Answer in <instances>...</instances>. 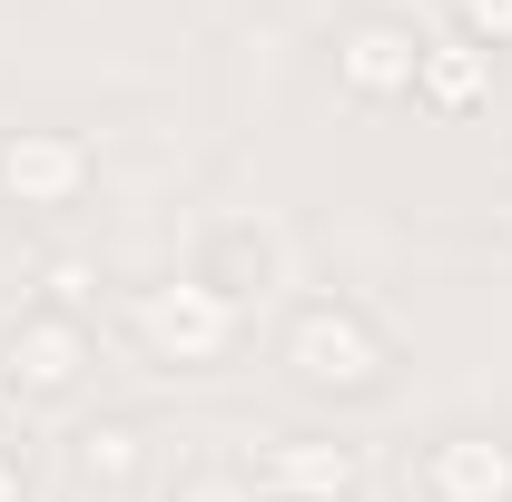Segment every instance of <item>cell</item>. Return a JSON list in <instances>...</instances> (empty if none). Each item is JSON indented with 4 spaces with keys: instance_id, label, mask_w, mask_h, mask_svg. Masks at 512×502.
<instances>
[{
    "instance_id": "obj_1",
    "label": "cell",
    "mask_w": 512,
    "mask_h": 502,
    "mask_svg": "<svg viewBox=\"0 0 512 502\" xmlns=\"http://www.w3.org/2000/svg\"><path fill=\"white\" fill-rule=\"evenodd\" d=\"M286 355H296V375H306V384H375V365H384L375 325H365L355 306H296Z\"/></svg>"
},
{
    "instance_id": "obj_4",
    "label": "cell",
    "mask_w": 512,
    "mask_h": 502,
    "mask_svg": "<svg viewBox=\"0 0 512 502\" xmlns=\"http://www.w3.org/2000/svg\"><path fill=\"white\" fill-rule=\"evenodd\" d=\"M424 502H512V453L483 434H444L424 453Z\"/></svg>"
},
{
    "instance_id": "obj_10",
    "label": "cell",
    "mask_w": 512,
    "mask_h": 502,
    "mask_svg": "<svg viewBox=\"0 0 512 502\" xmlns=\"http://www.w3.org/2000/svg\"><path fill=\"white\" fill-rule=\"evenodd\" d=\"M79 473L128 483V473H138V434H128V424H89V434H79Z\"/></svg>"
},
{
    "instance_id": "obj_3",
    "label": "cell",
    "mask_w": 512,
    "mask_h": 502,
    "mask_svg": "<svg viewBox=\"0 0 512 502\" xmlns=\"http://www.w3.org/2000/svg\"><path fill=\"white\" fill-rule=\"evenodd\" d=\"M79 178H89L79 138H50V128H20V138L0 148V188L20 197V207H60V197H79Z\"/></svg>"
},
{
    "instance_id": "obj_12",
    "label": "cell",
    "mask_w": 512,
    "mask_h": 502,
    "mask_svg": "<svg viewBox=\"0 0 512 502\" xmlns=\"http://www.w3.org/2000/svg\"><path fill=\"white\" fill-rule=\"evenodd\" d=\"M178 502H256V473H188Z\"/></svg>"
},
{
    "instance_id": "obj_11",
    "label": "cell",
    "mask_w": 512,
    "mask_h": 502,
    "mask_svg": "<svg viewBox=\"0 0 512 502\" xmlns=\"http://www.w3.org/2000/svg\"><path fill=\"white\" fill-rule=\"evenodd\" d=\"M453 10H463V40L473 50H503L512 40V0H453Z\"/></svg>"
},
{
    "instance_id": "obj_6",
    "label": "cell",
    "mask_w": 512,
    "mask_h": 502,
    "mask_svg": "<svg viewBox=\"0 0 512 502\" xmlns=\"http://www.w3.org/2000/svg\"><path fill=\"white\" fill-rule=\"evenodd\" d=\"M266 483L286 502H335V493H355V453L345 443H316V434H286L266 453Z\"/></svg>"
},
{
    "instance_id": "obj_7",
    "label": "cell",
    "mask_w": 512,
    "mask_h": 502,
    "mask_svg": "<svg viewBox=\"0 0 512 502\" xmlns=\"http://www.w3.org/2000/svg\"><path fill=\"white\" fill-rule=\"evenodd\" d=\"M10 375L30 384V394L69 384V375H79V325H69V315H30V325L10 335Z\"/></svg>"
},
{
    "instance_id": "obj_14",
    "label": "cell",
    "mask_w": 512,
    "mask_h": 502,
    "mask_svg": "<svg viewBox=\"0 0 512 502\" xmlns=\"http://www.w3.org/2000/svg\"><path fill=\"white\" fill-rule=\"evenodd\" d=\"M0 502H20V463L10 453H0Z\"/></svg>"
},
{
    "instance_id": "obj_8",
    "label": "cell",
    "mask_w": 512,
    "mask_h": 502,
    "mask_svg": "<svg viewBox=\"0 0 512 502\" xmlns=\"http://www.w3.org/2000/svg\"><path fill=\"white\" fill-rule=\"evenodd\" d=\"M493 50H473V40H424V69H414V99H434V109H473L483 99V79H493Z\"/></svg>"
},
{
    "instance_id": "obj_9",
    "label": "cell",
    "mask_w": 512,
    "mask_h": 502,
    "mask_svg": "<svg viewBox=\"0 0 512 502\" xmlns=\"http://www.w3.org/2000/svg\"><path fill=\"white\" fill-rule=\"evenodd\" d=\"M266 276H276V247H266L256 227H217V237H207V276H197V286H217L227 306H237L247 286H266Z\"/></svg>"
},
{
    "instance_id": "obj_2",
    "label": "cell",
    "mask_w": 512,
    "mask_h": 502,
    "mask_svg": "<svg viewBox=\"0 0 512 502\" xmlns=\"http://www.w3.org/2000/svg\"><path fill=\"white\" fill-rule=\"evenodd\" d=\"M138 335L158 345V355H227L237 345V306L217 296V286H148L138 296Z\"/></svg>"
},
{
    "instance_id": "obj_5",
    "label": "cell",
    "mask_w": 512,
    "mask_h": 502,
    "mask_svg": "<svg viewBox=\"0 0 512 502\" xmlns=\"http://www.w3.org/2000/svg\"><path fill=\"white\" fill-rule=\"evenodd\" d=\"M335 69H345V89H365V99H404L414 69H424V40H414L404 20H365V30H345Z\"/></svg>"
},
{
    "instance_id": "obj_13",
    "label": "cell",
    "mask_w": 512,
    "mask_h": 502,
    "mask_svg": "<svg viewBox=\"0 0 512 502\" xmlns=\"http://www.w3.org/2000/svg\"><path fill=\"white\" fill-rule=\"evenodd\" d=\"M50 306H69V315L89 306V266H50Z\"/></svg>"
}]
</instances>
